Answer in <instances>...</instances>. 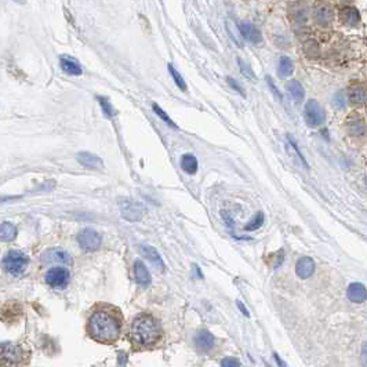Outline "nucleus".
I'll use <instances>...</instances> for the list:
<instances>
[{
  "label": "nucleus",
  "mask_w": 367,
  "mask_h": 367,
  "mask_svg": "<svg viewBox=\"0 0 367 367\" xmlns=\"http://www.w3.org/2000/svg\"><path fill=\"white\" fill-rule=\"evenodd\" d=\"M313 272H315V262H313L311 257H301L297 261L296 274H297L298 278L308 279V278H311L312 275H313Z\"/></svg>",
  "instance_id": "nucleus-13"
},
{
  "label": "nucleus",
  "mask_w": 367,
  "mask_h": 367,
  "mask_svg": "<svg viewBox=\"0 0 367 367\" xmlns=\"http://www.w3.org/2000/svg\"><path fill=\"white\" fill-rule=\"evenodd\" d=\"M236 304H237V308H239V309H240V312H243V315H244V316H249V315H250V313H249V311H247V309H246V307H244V305H243L242 302H240V301H237Z\"/></svg>",
  "instance_id": "nucleus-36"
},
{
  "label": "nucleus",
  "mask_w": 367,
  "mask_h": 367,
  "mask_svg": "<svg viewBox=\"0 0 367 367\" xmlns=\"http://www.w3.org/2000/svg\"><path fill=\"white\" fill-rule=\"evenodd\" d=\"M181 168L188 174H195L198 172V159L193 155H184L181 159Z\"/></svg>",
  "instance_id": "nucleus-24"
},
{
  "label": "nucleus",
  "mask_w": 367,
  "mask_h": 367,
  "mask_svg": "<svg viewBox=\"0 0 367 367\" xmlns=\"http://www.w3.org/2000/svg\"><path fill=\"white\" fill-rule=\"evenodd\" d=\"M13 2H15V3H19V5H23L27 0H13Z\"/></svg>",
  "instance_id": "nucleus-38"
},
{
  "label": "nucleus",
  "mask_w": 367,
  "mask_h": 367,
  "mask_svg": "<svg viewBox=\"0 0 367 367\" xmlns=\"http://www.w3.org/2000/svg\"><path fill=\"white\" fill-rule=\"evenodd\" d=\"M287 90L290 95L294 98L296 103H301L305 97V90L302 87V84L298 80H290L287 83Z\"/></svg>",
  "instance_id": "nucleus-21"
},
{
  "label": "nucleus",
  "mask_w": 367,
  "mask_h": 367,
  "mask_svg": "<svg viewBox=\"0 0 367 367\" xmlns=\"http://www.w3.org/2000/svg\"><path fill=\"white\" fill-rule=\"evenodd\" d=\"M266 82H268V86H270L271 90H272V93L275 94V97H278V100H279V101H282V94H280V91L278 90V87H276V86L274 84V80L271 79L270 76H266Z\"/></svg>",
  "instance_id": "nucleus-34"
},
{
  "label": "nucleus",
  "mask_w": 367,
  "mask_h": 367,
  "mask_svg": "<svg viewBox=\"0 0 367 367\" xmlns=\"http://www.w3.org/2000/svg\"><path fill=\"white\" fill-rule=\"evenodd\" d=\"M339 18H341L342 25L349 27V28H359L360 22H362L359 11L355 7H351V6L342 7V10L339 11Z\"/></svg>",
  "instance_id": "nucleus-10"
},
{
  "label": "nucleus",
  "mask_w": 367,
  "mask_h": 367,
  "mask_svg": "<svg viewBox=\"0 0 367 367\" xmlns=\"http://www.w3.org/2000/svg\"><path fill=\"white\" fill-rule=\"evenodd\" d=\"M313 18L319 27L327 28L334 21V10L329 3H317L313 9Z\"/></svg>",
  "instance_id": "nucleus-7"
},
{
  "label": "nucleus",
  "mask_w": 367,
  "mask_h": 367,
  "mask_svg": "<svg viewBox=\"0 0 367 367\" xmlns=\"http://www.w3.org/2000/svg\"><path fill=\"white\" fill-rule=\"evenodd\" d=\"M134 276L135 280L141 284V286H148L151 284V274L146 270V266L144 262L140 260H137L134 262Z\"/></svg>",
  "instance_id": "nucleus-19"
},
{
  "label": "nucleus",
  "mask_w": 367,
  "mask_h": 367,
  "mask_svg": "<svg viewBox=\"0 0 367 367\" xmlns=\"http://www.w3.org/2000/svg\"><path fill=\"white\" fill-rule=\"evenodd\" d=\"M88 334L101 344H113L121 333V319L119 313L103 308L94 311L88 319Z\"/></svg>",
  "instance_id": "nucleus-1"
},
{
  "label": "nucleus",
  "mask_w": 367,
  "mask_h": 367,
  "mask_svg": "<svg viewBox=\"0 0 367 367\" xmlns=\"http://www.w3.org/2000/svg\"><path fill=\"white\" fill-rule=\"evenodd\" d=\"M23 349L19 345L5 342L2 344V360L5 364H19L23 359Z\"/></svg>",
  "instance_id": "nucleus-9"
},
{
  "label": "nucleus",
  "mask_w": 367,
  "mask_h": 367,
  "mask_svg": "<svg viewBox=\"0 0 367 367\" xmlns=\"http://www.w3.org/2000/svg\"><path fill=\"white\" fill-rule=\"evenodd\" d=\"M141 253L145 258H148L152 264L159 268V271H164V262H163L162 256L159 254V251L152 246H142L141 247Z\"/></svg>",
  "instance_id": "nucleus-17"
},
{
  "label": "nucleus",
  "mask_w": 367,
  "mask_h": 367,
  "mask_svg": "<svg viewBox=\"0 0 367 367\" xmlns=\"http://www.w3.org/2000/svg\"><path fill=\"white\" fill-rule=\"evenodd\" d=\"M152 109H154L155 113H156V115H158V116L160 117V119H162L163 121H164V123H167V125L170 126V127H173V129H177L176 123H174V121H173L172 119H170V116H168L166 112L163 111L162 108L159 107L158 104H154V105H152Z\"/></svg>",
  "instance_id": "nucleus-28"
},
{
  "label": "nucleus",
  "mask_w": 367,
  "mask_h": 367,
  "mask_svg": "<svg viewBox=\"0 0 367 367\" xmlns=\"http://www.w3.org/2000/svg\"><path fill=\"white\" fill-rule=\"evenodd\" d=\"M348 133L352 137H366L367 126L363 120H352L348 123Z\"/></svg>",
  "instance_id": "nucleus-23"
},
{
  "label": "nucleus",
  "mask_w": 367,
  "mask_h": 367,
  "mask_svg": "<svg viewBox=\"0 0 367 367\" xmlns=\"http://www.w3.org/2000/svg\"><path fill=\"white\" fill-rule=\"evenodd\" d=\"M162 335V329L152 315L141 313L131 325V339L138 347L155 345Z\"/></svg>",
  "instance_id": "nucleus-2"
},
{
  "label": "nucleus",
  "mask_w": 367,
  "mask_h": 367,
  "mask_svg": "<svg viewBox=\"0 0 367 367\" xmlns=\"http://www.w3.org/2000/svg\"><path fill=\"white\" fill-rule=\"evenodd\" d=\"M120 214L121 217L130 223H137L144 218V215L146 214V209L144 205H141L138 202L134 200L125 199L120 202Z\"/></svg>",
  "instance_id": "nucleus-4"
},
{
  "label": "nucleus",
  "mask_w": 367,
  "mask_h": 367,
  "mask_svg": "<svg viewBox=\"0 0 367 367\" xmlns=\"http://www.w3.org/2000/svg\"><path fill=\"white\" fill-rule=\"evenodd\" d=\"M215 338L209 330H200L195 337L196 347L202 351H209L214 347Z\"/></svg>",
  "instance_id": "nucleus-16"
},
{
  "label": "nucleus",
  "mask_w": 367,
  "mask_h": 367,
  "mask_svg": "<svg viewBox=\"0 0 367 367\" xmlns=\"http://www.w3.org/2000/svg\"><path fill=\"white\" fill-rule=\"evenodd\" d=\"M227 82H228V84H229V86H231V87L235 90V91H237V93L240 94V95H243V97H244V90H243L240 84L237 83L236 80L232 79V78H227Z\"/></svg>",
  "instance_id": "nucleus-33"
},
{
  "label": "nucleus",
  "mask_w": 367,
  "mask_h": 367,
  "mask_svg": "<svg viewBox=\"0 0 367 367\" xmlns=\"http://www.w3.org/2000/svg\"><path fill=\"white\" fill-rule=\"evenodd\" d=\"M29 264V258L27 254H23L19 250H10L3 258V268L6 272L11 275H21L23 271L27 270Z\"/></svg>",
  "instance_id": "nucleus-3"
},
{
  "label": "nucleus",
  "mask_w": 367,
  "mask_h": 367,
  "mask_svg": "<svg viewBox=\"0 0 367 367\" xmlns=\"http://www.w3.org/2000/svg\"><path fill=\"white\" fill-rule=\"evenodd\" d=\"M264 219H265L264 213H261L260 211V213L256 214V217L251 219L250 223L247 224L246 227H244V229H246V231H254V229H258V228L264 224Z\"/></svg>",
  "instance_id": "nucleus-29"
},
{
  "label": "nucleus",
  "mask_w": 367,
  "mask_h": 367,
  "mask_svg": "<svg viewBox=\"0 0 367 367\" xmlns=\"http://www.w3.org/2000/svg\"><path fill=\"white\" fill-rule=\"evenodd\" d=\"M339 2H342V3H351L353 0H339Z\"/></svg>",
  "instance_id": "nucleus-39"
},
{
  "label": "nucleus",
  "mask_w": 367,
  "mask_h": 367,
  "mask_svg": "<svg viewBox=\"0 0 367 367\" xmlns=\"http://www.w3.org/2000/svg\"><path fill=\"white\" fill-rule=\"evenodd\" d=\"M333 103H334V105L338 109H342V108H345L347 103H348V98H347L344 91H338V93H335L334 98H333Z\"/></svg>",
  "instance_id": "nucleus-30"
},
{
  "label": "nucleus",
  "mask_w": 367,
  "mask_h": 367,
  "mask_svg": "<svg viewBox=\"0 0 367 367\" xmlns=\"http://www.w3.org/2000/svg\"><path fill=\"white\" fill-rule=\"evenodd\" d=\"M78 242H79L80 247L86 251H95L101 246V235L94 231L91 228H86L83 231H80L78 235Z\"/></svg>",
  "instance_id": "nucleus-6"
},
{
  "label": "nucleus",
  "mask_w": 367,
  "mask_h": 367,
  "mask_svg": "<svg viewBox=\"0 0 367 367\" xmlns=\"http://www.w3.org/2000/svg\"><path fill=\"white\" fill-rule=\"evenodd\" d=\"M347 297L351 302L355 304H362L367 300V288L364 287V284L359 283H351L347 288Z\"/></svg>",
  "instance_id": "nucleus-12"
},
{
  "label": "nucleus",
  "mask_w": 367,
  "mask_h": 367,
  "mask_svg": "<svg viewBox=\"0 0 367 367\" xmlns=\"http://www.w3.org/2000/svg\"><path fill=\"white\" fill-rule=\"evenodd\" d=\"M43 260L46 262H58V264H65L70 265L74 262L72 257L66 253L65 250H61V249H53V250H48L43 256Z\"/></svg>",
  "instance_id": "nucleus-14"
},
{
  "label": "nucleus",
  "mask_w": 367,
  "mask_h": 367,
  "mask_svg": "<svg viewBox=\"0 0 367 367\" xmlns=\"http://www.w3.org/2000/svg\"><path fill=\"white\" fill-rule=\"evenodd\" d=\"M239 32H240V36L244 37L246 40H249L250 43H254V44H258V43L262 42V33L258 28H257L254 23L251 22H240L239 25Z\"/></svg>",
  "instance_id": "nucleus-11"
},
{
  "label": "nucleus",
  "mask_w": 367,
  "mask_h": 367,
  "mask_svg": "<svg viewBox=\"0 0 367 367\" xmlns=\"http://www.w3.org/2000/svg\"><path fill=\"white\" fill-rule=\"evenodd\" d=\"M275 359H276V362L279 363L280 366H284V364H286V363H283V362H282V360H280V358H279V356H278V355H275Z\"/></svg>",
  "instance_id": "nucleus-37"
},
{
  "label": "nucleus",
  "mask_w": 367,
  "mask_h": 367,
  "mask_svg": "<svg viewBox=\"0 0 367 367\" xmlns=\"http://www.w3.org/2000/svg\"><path fill=\"white\" fill-rule=\"evenodd\" d=\"M288 142H290V145H291V148H293L294 151H296V154H297L298 159H300V162H301L302 164H304V166H305V167L308 168V163L305 162V159H304V156H302L301 152H300V149H298V146L296 145V142H294V140L291 138V137H290V135H288Z\"/></svg>",
  "instance_id": "nucleus-32"
},
{
  "label": "nucleus",
  "mask_w": 367,
  "mask_h": 367,
  "mask_svg": "<svg viewBox=\"0 0 367 367\" xmlns=\"http://www.w3.org/2000/svg\"><path fill=\"white\" fill-rule=\"evenodd\" d=\"M168 72H170V75L173 76V79H174V82H176L177 86L181 88L182 91H186L185 80H184V78L181 76V74H180V72H178V70H177L176 68L172 65V64H168Z\"/></svg>",
  "instance_id": "nucleus-26"
},
{
  "label": "nucleus",
  "mask_w": 367,
  "mask_h": 367,
  "mask_svg": "<svg viewBox=\"0 0 367 367\" xmlns=\"http://www.w3.org/2000/svg\"><path fill=\"white\" fill-rule=\"evenodd\" d=\"M294 72V64L291 58L287 56H282L279 60V66H278V74H279L280 78H288L290 75Z\"/></svg>",
  "instance_id": "nucleus-20"
},
{
  "label": "nucleus",
  "mask_w": 367,
  "mask_h": 367,
  "mask_svg": "<svg viewBox=\"0 0 367 367\" xmlns=\"http://www.w3.org/2000/svg\"><path fill=\"white\" fill-rule=\"evenodd\" d=\"M17 235V228L10 223H3L2 228H0V237L3 242H10L13 240Z\"/></svg>",
  "instance_id": "nucleus-25"
},
{
  "label": "nucleus",
  "mask_w": 367,
  "mask_h": 367,
  "mask_svg": "<svg viewBox=\"0 0 367 367\" xmlns=\"http://www.w3.org/2000/svg\"><path fill=\"white\" fill-rule=\"evenodd\" d=\"M304 117L305 121L309 127H319L325 123L326 113L325 109L321 107V104L315 101V100H309L305 104V109H304Z\"/></svg>",
  "instance_id": "nucleus-5"
},
{
  "label": "nucleus",
  "mask_w": 367,
  "mask_h": 367,
  "mask_svg": "<svg viewBox=\"0 0 367 367\" xmlns=\"http://www.w3.org/2000/svg\"><path fill=\"white\" fill-rule=\"evenodd\" d=\"M237 64H239V68H240L243 76H246L247 79H256V75H254V70L250 66V64H247L246 61H243L242 58H237Z\"/></svg>",
  "instance_id": "nucleus-27"
},
{
  "label": "nucleus",
  "mask_w": 367,
  "mask_h": 367,
  "mask_svg": "<svg viewBox=\"0 0 367 367\" xmlns=\"http://www.w3.org/2000/svg\"><path fill=\"white\" fill-rule=\"evenodd\" d=\"M78 162L80 164H83L84 167L93 168V170H98V168H103V160L95 156L93 154H88V152H80L78 154Z\"/></svg>",
  "instance_id": "nucleus-18"
},
{
  "label": "nucleus",
  "mask_w": 367,
  "mask_h": 367,
  "mask_svg": "<svg viewBox=\"0 0 367 367\" xmlns=\"http://www.w3.org/2000/svg\"><path fill=\"white\" fill-rule=\"evenodd\" d=\"M98 103H100V105H101V108H103V112H104V115H105V116H107V117L113 116V109H112L111 103L108 101L107 98L98 97Z\"/></svg>",
  "instance_id": "nucleus-31"
},
{
  "label": "nucleus",
  "mask_w": 367,
  "mask_h": 367,
  "mask_svg": "<svg viewBox=\"0 0 367 367\" xmlns=\"http://www.w3.org/2000/svg\"><path fill=\"white\" fill-rule=\"evenodd\" d=\"M221 366H224V367H229V366L239 367V366H240V362H239V360H236V359H233V358H225L224 360H221Z\"/></svg>",
  "instance_id": "nucleus-35"
},
{
  "label": "nucleus",
  "mask_w": 367,
  "mask_h": 367,
  "mask_svg": "<svg viewBox=\"0 0 367 367\" xmlns=\"http://www.w3.org/2000/svg\"><path fill=\"white\" fill-rule=\"evenodd\" d=\"M349 101L356 105H362V104L367 103V91L360 86L351 88L349 91Z\"/></svg>",
  "instance_id": "nucleus-22"
},
{
  "label": "nucleus",
  "mask_w": 367,
  "mask_h": 367,
  "mask_svg": "<svg viewBox=\"0 0 367 367\" xmlns=\"http://www.w3.org/2000/svg\"><path fill=\"white\" fill-rule=\"evenodd\" d=\"M60 65H61V69L64 70L65 74L72 75V76H79V75H82V72H83V69H82V66H80L79 62L75 60L74 57L70 56L61 57Z\"/></svg>",
  "instance_id": "nucleus-15"
},
{
  "label": "nucleus",
  "mask_w": 367,
  "mask_h": 367,
  "mask_svg": "<svg viewBox=\"0 0 367 367\" xmlns=\"http://www.w3.org/2000/svg\"><path fill=\"white\" fill-rule=\"evenodd\" d=\"M68 280H69V272H68L66 268L57 266V268H52V270L47 271L46 283L48 286H52V287H65L66 284H68Z\"/></svg>",
  "instance_id": "nucleus-8"
}]
</instances>
